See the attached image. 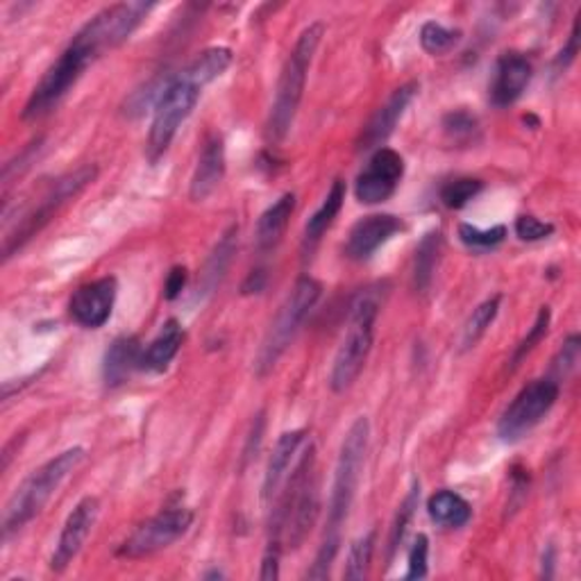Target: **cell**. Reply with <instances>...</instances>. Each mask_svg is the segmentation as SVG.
Returning a JSON list of instances; mask_svg holds the SVG:
<instances>
[{
  "mask_svg": "<svg viewBox=\"0 0 581 581\" xmlns=\"http://www.w3.org/2000/svg\"><path fill=\"white\" fill-rule=\"evenodd\" d=\"M96 176H98L96 164H86V166H80V168L67 173V176H62V178H57L55 182H50V187L37 200V205H33L31 210H27L19 218L16 227L5 235L3 259H10L16 250H21L35 235H39V232L55 218V214L60 212L67 205V202H71L86 187L94 185Z\"/></svg>",
  "mask_w": 581,
  "mask_h": 581,
  "instance_id": "cell-7",
  "label": "cell"
},
{
  "mask_svg": "<svg viewBox=\"0 0 581 581\" xmlns=\"http://www.w3.org/2000/svg\"><path fill=\"white\" fill-rule=\"evenodd\" d=\"M98 513H100V500L94 496H86L75 505V509L69 513L64 522L60 541H57V547L50 557L52 572H64L73 564L86 538H90L98 520Z\"/></svg>",
  "mask_w": 581,
  "mask_h": 581,
  "instance_id": "cell-14",
  "label": "cell"
},
{
  "mask_svg": "<svg viewBox=\"0 0 581 581\" xmlns=\"http://www.w3.org/2000/svg\"><path fill=\"white\" fill-rule=\"evenodd\" d=\"M237 237H239V227L232 225L221 237V241L216 244L214 252L208 259L205 273H202V294H212V290L221 284V280L229 266V261H232V254H235V250H237Z\"/></svg>",
  "mask_w": 581,
  "mask_h": 581,
  "instance_id": "cell-27",
  "label": "cell"
},
{
  "mask_svg": "<svg viewBox=\"0 0 581 581\" xmlns=\"http://www.w3.org/2000/svg\"><path fill=\"white\" fill-rule=\"evenodd\" d=\"M205 82L198 80L191 69H182L166 82H162L159 94L155 98V111L153 123L149 134V157L151 162H157L168 149L173 139H176L182 123L189 119L191 111L195 109Z\"/></svg>",
  "mask_w": 581,
  "mask_h": 581,
  "instance_id": "cell-5",
  "label": "cell"
},
{
  "mask_svg": "<svg viewBox=\"0 0 581 581\" xmlns=\"http://www.w3.org/2000/svg\"><path fill=\"white\" fill-rule=\"evenodd\" d=\"M404 229V223L393 214H370L357 221L347 235L345 254L353 261H368L384 244H389L398 232Z\"/></svg>",
  "mask_w": 581,
  "mask_h": 581,
  "instance_id": "cell-16",
  "label": "cell"
},
{
  "mask_svg": "<svg viewBox=\"0 0 581 581\" xmlns=\"http://www.w3.org/2000/svg\"><path fill=\"white\" fill-rule=\"evenodd\" d=\"M225 143L218 132L210 134L202 143V153L195 164L193 178L189 185V198L193 202H205L225 178Z\"/></svg>",
  "mask_w": 581,
  "mask_h": 581,
  "instance_id": "cell-19",
  "label": "cell"
},
{
  "mask_svg": "<svg viewBox=\"0 0 581 581\" xmlns=\"http://www.w3.org/2000/svg\"><path fill=\"white\" fill-rule=\"evenodd\" d=\"M266 286V271L264 269H257L248 275V280L241 286V294L250 296V294H259V290H264Z\"/></svg>",
  "mask_w": 581,
  "mask_h": 581,
  "instance_id": "cell-43",
  "label": "cell"
},
{
  "mask_svg": "<svg viewBox=\"0 0 581 581\" xmlns=\"http://www.w3.org/2000/svg\"><path fill=\"white\" fill-rule=\"evenodd\" d=\"M515 235L520 241L534 244V241H543V239L555 235V225L545 223L532 214H525L515 221Z\"/></svg>",
  "mask_w": 581,
  "mask_h": 581,
  "instance_id": "cell-36",
  "label": "cell"
},
{
  "mask_svg": "<svg viewBox=\"0 0 581 581\" xmlns=\"http://www.w3.org/2000/svg\"><path fill=\"white\" fill-rule=\"evenodd\" d=\"M561 393V384L552 377L534 380L522 389L502 412L498 420V436L507 443L520 441L522 436H527L557 404Z\"/></svg>",
  "mask_w": 581,
  "mask_h": 581,
  "instance_id": "cell-11",
  "label": "cell"
},
{
  "mask_svg": "<svg viewBox=\"0 0 581 581\" xmlns=\"http://www.w3.org/2000/svg\"><path fill=\"white\" fill-rule=\"evenodd\" d=\"M443 248V232L441 229H431L423 237V241L416 248V259H414V286L420 294L431 286L436 264H439Z\"/></svg>",
  "mask_w": 581,
  "mask_h": 581,
  "instance_id": "cell-26",
  "label": "cell"
},
{
  "mask_svg": "<svg viewBox=\"0 0 581 581\" xmlns=\"http://www.w3.org/2000/svg\"><path fill=\"white\" fill-rule=\"evenodd\" d=\"M418 94V84L416 82H406L400 90L391 94V98L375 111L370 123L364 128L361 139H359V151H372V149H382V143L393 134L395 126L404 116L406 107L412 105V100Z\"/></svg>",
  "mask_w": 581,
  "mask_h": 581,
  "instance_id": "cell-18",
  "label": "cell"
},
{
  "mask_svg": "<svg viewBox=\"0 0 581 581\" xmlns=\"http://www.w3.org/2000/svg\"><path fill=\"white\" fill-rule=\"evenodd\" d=\"M579 355H581V339H579L577 334H572V336L564 343L561 351H559V355H557V359H555V366H552V368H555V372H557V377H552V380H557L559 384H561L564 380H568V377L572 375V370H574L577 364H579Z\"/></svg>",
  "mask_w": 581,
  "mask_h": 581,
  "instance_id": "cell-35",
  "label": "cell"
},
{
  "mask_svg": "<svg viewBox=\"0 0 581 581\" xmlns=\"http://www.w3.org/2000/svg\"><path fill=\"white\" fill-rule=\"evenodd\" d=\"M271 507V541H280L288 549H298L313 530L318 509H321V484L316 475L313 446L300 456L294 473L286 479V488L280 490Z\"/></svg>",
  "mask_w": 581,
  "mask_h": 581,
  "instance_id": "cell-1",
  "label": "cell"
},
{
  "mask_svg": "<svg viewBox=\"0 0 581 581\" xmlns=\"http://www.w3.org/2000/svg\"><path fill=\"white\" fill-rule=\"evenodd\" d=\"M323 33H325L323 23H311L309 27H305L294 50L288 52L286 62L282 67L277 90H275V100H273L269 123H266V137L275 145L282 143L288 137L290 128H294L298 107L305 96L307 73L311 69L318 44H321L323 39Z\"/></svg>",
  "mask_w": 581,
  "mask_h": 581,
  "instance_id": "cell-2",
  "label": "cell"
},
{
  "mask_svg": "<svg viewBox=\"0 0 581 581\" xmlns=\"http://www.w3.org/2000/svg\"><path fill=\"white\" fill-rule=\"evenodd\" d=\"M377 311H380V305H377L372 296H361L353 305L351 321H347L345 336L339 345L332 370H330V389L334 393H345L361 375L368 361V355L372 351Z\"/></svg>",
  "mask_w": 581,
  "mask_h": 581,
  "instance_id": "cell-8",
  "label": "cell"
},
{
  "mask_svg": "<svg viewBox=\"0 0 581 581\" xmlns=\"http://www.w3.org/2000/svg\"><path fill=\"white\" fill-rule=\"evenodd\" d=\"M84 448H69L46 461L31 477H25L23 484L12 493V498L5 505L3 513V534L10 536L12 532L23 530L27 522L35 520L50 498L62 486V482L84 461Z\"/></svg>",
  "mask_w": 581,
  "mask_h": 581,
  "instance_id": "cell-3",
  "label": "cell"
},
{
  "mask_svg": "<svg viewBox=\"0 0 581 581\" xmlns=\"http://www.w3.org/2000/svg\"><path fill=\"white\" fill-rule=\"evenodd\" d=\"M418 500H420V484L416 482L414 488L406 493V498L402 500V505L398 507L393 527H391V536H389V561H393L400 543L404 541L406 527H410V522H412V518H414V513L418 509Z\"/></svg>",
  "mask_w": 581,
  "mask_h": 581,
  "instance_id": "cell-31",
  "label": "cell"
},
{
  "mask_svg": "<svg viewBox=\"0 0 581 581\" xmlns=\"http://www.w3.org/2000/svg\"><path fill=\"white\" fill-rule=\"evenodd\" d=\"M375 541H377V534L375 532H368V534L359 536L351 545V549H347L345 570H343V577L347 581H359V579H366L368 577L370 561H372V552H375Z\"/></svg>",
  "mask_w": 581,
  "mask_h": 581,
  "instance_id": "cell-29",
  "label": "cell"
},
{
  "mask_svg": "<svg viewBox=\"0 0 581 581\" xmlns=\"http://www.w3.org/2000/svg\"><path fill=\"white\" fill-rule=\"evenodd\" d=\"M223 577H225V574H223L221 570H212V572L205 574V579H223Z\"/></svg>",
  "mask_w": 581,
  "mask_h": 581,
  "instance_id": "cell-44",
  "label": "cell"
},
{
  "mask_svg": "<svg viewBox=\"0 0 581 581\" xmlns=\"http://www.w3.org/2000/svg\"><path fill=\"white\" fill-rule=\"evenodd\" d=\"M368 441H370V423L366 416H359L343 436L336 459L334 482L328 502V525H325V536L330 538H341V530L345 525L347 515H351L364 471Z\"/></svg>",
  "mask_w": 581,
  "mask_h": 581,
  "instance_id": "cell-4",
  "label": "cell"
},
{
  "mask_svg": "<svg viewBox=\"0 0 581 581\" xmlns=\"http://www.w3.org/2000/svg\"><path fill=\"white\" fill-rule=\"evenodd\" d=\"M459 239H461V244H466L473 250H490L507 239V227L496 225L490 229H479L475 225L461 223L459 225Z\"/></svg>",
  "mask_w": 581,
  "mask_h": 581,
  "instance_id": "cell-32",
  "label": "cell"
},
{
  "mask_svg": "<svg viewBox=\"0 0 581 581\" xmlns=\"http://www.w3.org/2000/svg\"><path fill=\"white\" fill-rule=\"evenodd\" d=\"M482 180L477 178H456L443 185L441 189V202L448 210H463L469 202L482 191Z\"/></svg>",
  "mask_w": 581,
  "mask_h": 581,
  "instance_id": "cell-33",
  "label": "cell"
},
{
  "mask_svg": "<svg viewBox=\"0 0 581 581\" xmlns=\"http://www.w3.org/2000/svg\"><path fill=\"white\" fill-rule=\"evenodd\" d=\"M182 343H185V330L180 321L168 318V321L162 325L159 334L145 345V351L141 355V368L151 372H164L170 366V361L178 357Z\"/></svg>",
  "mask_w": 581,
  "mask_h": 581,
  "instance_id": "cell-23",
  "label": "cell"
},
{
  "mask_svg": "<svg viewBox=\"0 0 581 581\" xmlns=\"http://www.w3.org/2000/svg\"><path fill=\"white\" fill-rule=\"evenodd\" d=\"M343 200H345V182L334 180L325 200L321 202V208H318L309 216V221L305 225V235H303V252L305 254H311L316 250V246L321 244V239L325 237V232L332 227V223L341 214Z\"/></svg>",
  "mask_w": 581,
  "mask_h": 581,
  "instance_id": "cell-24",
  "label": "cell"
},
{
  "mask_svg": "<svg viewBox=\"0 0 581 581\" xmlns=\"http://www.w3.org/2000/svg\"><path fill=\"white\" fill-rule=\"evenodd\" d=\"M577 52H579V16H577V21L572 23V33H570V37H568V44H566V46L561 48V52L557 55L555 67L566 71V69L574 62Z\"/></svg>",
  "mask_w": 581,
  "mask_h": 581,
  "instance_id": "cell-42",
  "label": "cell"
},
{
  "mask_svg": "<svg viewBox=\"0 0 581 581\" xmlns=\"http://www.w3.org/2000/svg\"><path fill=\"white\" fill-rule=\"evenodd\" d=\"M534 78V67L525 55L520 52H505L496 62V73L490 82V103L496 107L513 105L522 94L527 92V86Z\"/></svg>",
  "mask_w": 581,
  "mask_h": 581,
  "instance_id": "cell-17",
  "label": "cell"
},
{
  "mask_svg": "<svg viewBox=\"0 0 581 581\" xmlns=\"http://www.w3.org/2000/svg\"><path fill=\"white\" fill-rule=\"evenodd\" d=\"M305 429H294V431H284L275 448L273 454L269 459V466H266V475H264V484H261V498H264L266 505H273L280 496V488L286 479V473L290 469V463H294L303 441H305Z\"/></svg>",
  "mask_w": 581,
  "mask_h": 581,
  "instance_id": "cell-20",
  "label": "cell"
},
{
  "mask_svg": "<svg viewBox=\"0 0 581 581\" xmlns=\"http://www.w3.org/2000/svg\"><path fill=\"white\" fill-rule=\"evenodd\" d=\"M500 303H502L500 296H493L473 309L466 325H463L461 330V339H459L461 351H471V347H475L482 341V336L488 332L493 321L498 318Z\"/></svg>",
  "mask_w": 581,
  "mask_h": 581,
  "instance_id": "cell-28",
  "label": "cell"
},
{
  "mask_svg": "<svg viewBox=\"0 0 581 581\" xmlns=\"http://www.w3.org/2000/svg\"><path fill=\"white\" fill-rule=\"evenodd\" d=\"M264 427H266V420H264V412H259L252 420V429L248 434V441H246V448H244V463L241 469H246L248 463L257 456L259 448H261V439H264Z\"/></svg>",
  "mask_w": 581,
  "mask_h": 581,
  "instance_id": "cell-40",
  "label": "cell"
},
{
  "mask_svg": "<svg viewBox=\"0 0 581 581\" xmlns=\"http://www.w3.org/2000/svg\"><path fill=\"white\" fill-rule=\"evenodd\" d=\"M282 549H284V545L280 541H269L266 552H264V559H261V570H259V579L261 581H275V579H280Z\"/></svg>",
  "mask_w": 581,
  "mask_h": 581,
  "instance_id": "cell-39",
  "label": "cell"
},
{
  "mask_svg": "<svg viewBox=\"0 0 581 581\" xmlns=\"http://www.w3.org/2000/svg\"><path fill=\"white\" fill-rule=\"evenodd\" d=\"M296 193L280 195L273 205L259 216L254 225V244L259 252L275 250L284 237L290 216L296 212Z\"/></svg>",
  "mask_w": 581,
  "mask_h": 581,
  "instance_id": "cell-21",
  "label": "cell"
},
{
  "mask_svg": "<svg viewBox=\"0 0 581 581\" xmlns=\"http://www.w3.org/2000/svg\"><path fill=\"white\" fill-rule=\"evenodd\" d=\"M193 525V511L187 507H170L153 515L121 543L116 555L121 559H145L180 541Z\"/></svg>",
  "mask_w": 581,
  "mask_h": 581,
  "instance_id": "cell-12",
  "label": "cell"
},
{
  "mask_svg": "<svg viewBox=\"0 0 581 581\" xmlns=\"http://www.w3.org/2000/svg\"><path fill=\"white\" fill-rule=\"evenodd\" d=\"M143 347L137 336H119L114 339L105 353L103 377L107 387H121L128 382L134 368H141Z\"/></svg>",
  "mask_w": 581,
  "mask_h": 581,
  "instance_id": "cell-22",
  "label": "cell"
},
{
  "mask_svg": "<svg viewBox=\"0 0 581 581\" xmlns=\"http://www.w3.org/2000/svg\"><path fill=\"white\" fill-rule=\"evenodd\" d=\"M443 130H446L452 139H456V141H461V139H471V137L477 132V119H475L473 114L463 111V109H459V111H450V114L446 116V119H443Z\"/></svg>",
  "mask_w": 581,
  "mask_h": 581,
  "instance_id": "cell-38",
  "label": "cell"
},
{
  "mask_svg": "<svg viewBox=\"0 0 581 581\" xmlns=\"http://www.w3.org/2000/svg\"><path fill=\"white\" fill-rule=\"evenodd\" d=\"M187 280H189V271L185 266H173L170 273L166 275V282H164V298L166 300L180 298V294L187 286Z\"/></svg>",
  "mask_w": 581,
  "mask_h": 581,
  "instance_id": "cell-41",
  "label": "cell"
},
{
  "mask_svg": "<svg viewBox=\"0 0 581 581\" xmlns=\"http://www.w3.org/2000/svg\"><path fill=\"white\" fill-rule=\"evenodd\" d=\"M116 296H119V282L111 275L82 284L71 296L69 313L80 328L98 330L109 321Z\"/></svg>",
  "mask_w": 581,
  "mask_h": 581,
  "instance_id": "cell-15",
  "label": "cell"
},
{
  "mask_svg": "<svg viewBox=\"0 0 581 581\" xmlns=\"http://www.w3.org/2000/svg\"><path fill=\"white\" fill-rule=\"evenodd\" d=\"M321 294H323V286L309 275H303L294 284L290 294L282 303L275 321L271 323L264 341H261V345H259V353L254 359V375L257 377H266L273 372V368L282 359V355L288 351V345L294 343L303 323L307 321V316L311 313L316 303L321 300Z\"/></svg>",
  "mask_w": 581,
  "mask_h": 581,
  "instance_id": "cell-6",
  "label": "cell"
},
{
  "mask_svg": "<svg viewBox=\"0 0 581 581\" xmlns=\"http://www.w3.org/2000/svg\"><path fill=\"white\" fill-rule=\"evenodd\" d=\"M404 176V159L393 149H377L355 182V195L364 205H380L389 200Z\"/></svg>",
  "mask_w": 581,
  "mask_h": 581,
  "instance_id": "cell-13",
  "label": "cell"
},
{
  "mask_svg": "<svg viewBox=\"0 0 581 581\" xmlns=\"http://www.w3.org/2000/svg\"><path fill=\"white\" fill-rule=\"evenodd\" d=\"M153 8H155L153 3L109 5L86 21L73 39L82 44L98 60V57L105 55L107 50H114L116 46L128 42L130 35L143 23V19L151 14Z\"/></svg>",
  "mask_w": 581,
  "mask_h": 581,
  "instance_id": "cell-10",
  "label": "cell"
},
{
  "mask_svg": "<svg viewBox=\"0 0 581 581\" xmlns=\"http://www.w3.org/2000/svg\"><path fill=\"white\" fill-rule=\"evenodd\" d=\"M461 31H454V27H446L443 23L427 21L420 27V46L429 55H446L454 50L461 44Z\"/></svg>",
  "mask_w": 581,
  "mask_h": 581,
  "instance_id": "cell-30",
  "label": "cell"
},
{
  "mask_svg": "<svg viewBox=\"0 0 581 581\" xmlns=\"http://www.w3.org/2000/svg\"><path fill=\"white\" fill-rule=\"evenodd\" d=\"M96 62V57L80 46L75 39L64 48V52L57 57L50 69L44 73L39 84L33 90L23 107V121H39L48 116L57 105H60L67 94L78 84L84 71Z\"/></svg>",
  "mask_w": 581,
  "mask_h": 581,
  "instance_id": "cell-9",
  "label": "cell"
},
{
  "mask_svg": "<svg viewBox=\"0 0 581 581\" xmlns=\"http://www.w3.org/2000/svg\"><path fill=\"white\" fill-rule=\"evenodd\" d=\"M549 321H552V313H549V307H541V311H538V316H536V321H534V325H532V330H530V334L525 336V339H522L520 343H518V347H515V351H513V357H511V364H509V368L513 370V368H518L520 366V361L522 359H525L532 351H534V347L547 336V332H549Z\"/></svg>",
  "mask_w": 581,
  "mask_h": 581,
  "instance_id": "cell-34",
  "label": "cell"
},
{
  "mask_svg": "<svg viewBox=\"0 0 581 581\" xmlns=\"http://www.w3.org/2000/svg\"><path fill=\"white\" fill-rule=\"evenodd\" d=\"M427 513L439 527H450L459 530L463 525H469V520L473 518V507L469 505L466 498H461L454 490H439L427 500Z\"/></svg>",
  "mask_w": 581,
  "mask_h": 581,
  "instance_id": "cell-25",
  "label": "cell"
},
{
  "mask_svg": "<svg viewBox=\"0 0 581 581\" xmlns=\"http://www.w3.org/2000/svg\"><path fill=\"white\" fill-rule=\"evenodd\" d=\"M427 564H429V538L425 534H418L414 538V545L410 549V568H406L404 579H425L427 577Z\"/></svg>",
  "mask_w": 581,
  "mask_h": 581,
  "instance_id": "cell-37",
  "label": "cell"
}]
</instances>
